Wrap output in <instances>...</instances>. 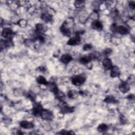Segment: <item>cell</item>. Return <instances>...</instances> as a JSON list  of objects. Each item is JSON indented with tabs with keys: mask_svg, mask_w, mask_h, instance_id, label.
Wrapping results in <instances>:
<instances>
[{
	"mask_svg": "<svg viewBox=\"0 0 135 135\" xmlns=\"http://www.w3.org/2000/svg\"><path fill=\"white\" fill-rule=\"evenodd\" d=\"M90 59L88 57H82L81 59H80V62L82 63V64H87L88 62H89L90 61Z\"/></svg>",
	"mask_w": 135,
	"mask_h": 135,
	"instance_id": "cell-23",
	"label": "cell"
},
{
	"mask_svg": "<svg viewBox=\"0 0 135 135\" xmlns=\"http://www.w3.org/2000/svg\"><path fill=\"white\" fill-rule=\"evenodd\" d=\"M20 126L24 129H31L34 127V125L31 122L27 121H22L20 123Z\"/></svg>",
	"mask_w": 135,
	"mask_h": 135,
	"instance_id": "cell-8",
	"label": "cell"
},
{
	"mask_svg": "<svg viewBox=\"0 0 135 135\" xmlns=\"http://www.w3.org/2000/svg\"><path fill=\"white\" fill-rule=\"evenodd\" d=\"M119 88L121 92L125 94L129 90L130 86L127 82H123L120 85Z\"/></svg>",
	"mask_w": 135,
	"mask_h": 135,
	"instance_id": "cell-4",
	"label": "cell"
},
{
	"mask_svg": "<svg viewBox=\"0 0 135 135\" xmlns=\"http://www.w3.org/2000/svg\"><path fill=\"white\" fill-rule=\"evenodd\" d=\"M111 71L110 76L111 77H113V78H116V77H117L119 76L120 70H119V69L118 68V67L114 66L112 67V68H111Z\"/></svg>",
	"mask_w": 135,
	"mask_h": 135,
	"instance_id": "cell-11",
	"label": "cell"
},
{
	"mask_svg": "<svg viewBox=\"0 0 135 135\" xmlns=\"http://www.w3.org/2000/svg\"><path fill=\"white\" fill-rule=\"evenodd\" d=\"M74 21L72 18H69L68 19L65 21L63 23L62 26L65 27V28H67L68 29H69L70 28L72 27V26L73 25Z\"/></svg>",
	"mask_w": 135,
	"mask_h": 135,
	"instance_id": "cell-9",
	"label": "cell"
},
{
	"mask_svg": "<svg viewBox=\"0 0 135 135\" xmlns=\"http://www.w3.org/2000/svg\"><path fill=\"white\" fill-rule=\"evenodd\" d=\"M13 34V31L11 29L5 28L4 29L2 32V35L4 38H10Z\"/></svg>",
	"mask_w": 135,
	"mask_h": 135,
	"instance_id": "cell-14",
	"label": "cell"
},
{
	"mask_svg": "<svg viewBox=\"0 0 135 135\" xmlns=\"http://www.w3.org/2000/svg\"><path fill=\"white\" fill-rule=\"evenodd\" d=\"M43 110V108L40 105L38 104H36L34 105L33 106V114L35 116H37L41 115V113L42 112V111Z\"/></svg>",
	"mask_w": 135,
	"mask_h": 135,
	"instance_id": "cell-7",
	"label": "cell"
},
{
	"mask_svg": "<svg viewBox=\"0 0 135 135\" xmlns=\"http://www.w3.org/2000/svg\"><path fill=\"white\" fill-rule=\"evenodd\" d=\"M115 32H117L118 33H120V34L122 35H125L127 34L129 32V31L127 27L124 26H118L116 27V29Z\"/></svg>",
	"mask_w": 135,
	"mask_h": 135,
	"instance_id": "cell-6",
	"label": "cell"
},
{
	"mask_svg": "<svg viewBox=\"0 0 135 135\" xmlns=\"http://www.w3.org/2000/svg\"><path fill=\"white\" fill-rule=\"evenodd\" d=\"M91 48H92V46L91 45H90L89 44H87L84 45V46H83V50H85V51H87V50L91 49Z\"/></svg>",
	"mask_w": 135,
	"mask_h": 135,
	"instance_id": "cell-25",
	"label": "cell"
},
{
	"mask_svg": "<svg viewBox=\"0 0 135 135\" xmlns=\"http://www.w3.org/2000/svg\"><path fill=\"white\" fill-rule=\"evenodd\" d=\"M72 60V57L69 54H64L62 55L61 58V61L62 62L67 64L70 62Z\"/></svg>",
	"mask_w": 135,
	"mask_h": 135,
	"instance_id": "cell-13",
	"label": "cell"
},
{
	"mask_svg": "<svg viewBox=\"0 0 135 135\" xmlns=\"http://www.w3.org/2000/svg\"><path fill=\"white\" fill-rule=\"evenodd\" d=\"M61 110L63 113H72L73 109L72 107H69L67 104L63 103V104L61 106Z\"/></svg>",
	"mask_w": 135,
	"mask_h": 135,
	"instance_id": "cell-12",
	"label": "cell"
},
{
	"mask_svg": "<svg viewBox=\"0 0 135 135\" xmlns=\"http://www.w3.org/2000/svg\"><path fill=\"white\" fill-rule=\"evenodd\" d=\"M40 116L43 119L46 120H51L53 118L52 113H51V111L45 109H43L41 113Z\"/></svg>",
	"mask_w": 135,
	"mask_h": 135,
	"instance_id": "cell-2",
	"label": "cell"
},
{
	"mask_svg": "<svg viewBox=\"0 0 135 135\" xmlns=\"http://www.w3.org/2000/svg\"><path fill=\"white\" fill-rule=\"evenodd\" d=\"M111 52H112V50H111V49H106L105 50L104 53H105V54H106L107 55H108L110 54Z\"/></svg>",
	"mask_w": 135,
	"mask_h": 135,
	"instance_id": "cell-26",
	"label": "cell"
},
{
	"mask_svg": "<svg viewBox=\"0 0 135 135\" xmlns=\"http://www.w3.org/2000/svg\"><path fill=\"white\" fill-rule=\"evenodd\" d=\"M19 24L21 26L24 27V26H26V23L25 21H24V20H21V21L19 22Z\"/></svg>",
	"mask_w": 135,
	"mask_h": 135,
	"instance_id": "cell-27",
	"label": "cell"
},
{
	"mask_svg": "<svg viewBox=\"0 0 135 135\" xmlns=\"http://www.w3.org/2000/svg\"><path fill=\"white\" fill-rule=\"evenodd\" d=\"M85 2L83 1H77L75 2V6L76 7L80 8L82 7L85 5Z\"/></svg>",
	"mask_w": 135,
	"mask_h": 135,
	"instance_id": "cell-24",
	"label": "cell"
},
{
	"mask_svg": "<svg viewBox=\"0 0 135 135\" xmlns=\"http://www.w3.org/2000/svg\"><path fill=\"white\" fill-rule=\"evenodd\" d=\"M92 27L93 29H94L95 30H102V23L100 22L98 20H95L94 21H93L92 23Z\"/></svg>",
	"mask_w": 135,
	"mask_h": 135,
	"instance_id": "cell-10",
	"label": "cell"
},
{
	"mask_svg": "<svg viewBox=\"0 0 135 135\" xmlns=\"http://www.w3.org/2000/svg\"><path fill=\"white\" fill-rule=\"evenodd\" d=\"M102 64H103L104 68L106 70H107L111 69L113 67L112 61H111V60L110 59L108 58H106L104 59L103 62H102Z\"/></svg>",
	"mask_w": 135,
	"mask_h": 135,
	"instance_id": "cell-5",
	"label": "cell"
},
{
	"mask_svg": "<svg viewBox=\"0 0 135 135\" xmlns=\"http://www.w3.org/2000/svg\"><path fill=\"white\" fill-rule=\"evenodd\" d=\"M79 93L76 90H71L68 92V96L69 98L70 99H75L78 97Z\"/></svg>",
	"mask_w": 135,
	"mask_h": 135,
	"instance_id": "cell-15",
	"label": "cell"
},
{
	"mask_svg": "<svg viewBox=\"0 0 135 135\" xmlns=\"http://www.w3.org/2000/svg\"><path fill=\"white\" fill-rule=\"evenodd\" d=\"M129 7L131 8L133 10L135 8V3L134 2H131L129 3Z\"/></svg>",
	"mask_w": 135,
	"mask_h": 135,
	"instance_id": "cell-28",
	"label": "cell"
},
{
	"mask_svg": "<svg viewBox=\"0 0 135 135\" xmlns=\"http://www.w3.org/2000/svg\"><path fill=\"white\" fill-rule=\"evenodd\" d=\"M86 81V78L85 75L81 74V75L77 76L72 79V83L75 86H80L83 84Z\"/></svg>",
	"mask_w": 135,
	"mask_h": 135,
	"instance_id": "cell-1",
	"label": "cell"
},
{
	"mask_svg": "<svg viewBox=\"0 0 135 135\" xmlns=\"http://www.w3.org/2000/svg\"><path fill=\"white\" fill-rule=\"evenodd\" d=\"M36 81L38 83H39V84H41V85H48V82L46 81V79L43 77L41 76L37 78Z\"/></svg>",
	"mask_w": 135,
	"mask_h": 135,
	"instance_id": "cell-16",
	"label": "cell"
},
{
	"mask_svg": "<svg viewBox=\"0 0 135 135\" xmlns=\"http://www.w3.org/2000/svg\"><path fill=\"white\" fill-rule=\"evenodd\" d=\"M97 129L99 132L103 133L107 131V130L108 129V126L106 124H101L99 126Z\"/></svg>",
	"mask_w": 135,
	"mask_h": 135,
	"instance_id": "cell-18",
	"label": "cell"
},
{
	"mask_svg": "<svg viewBox=\"0 0 135 135\" xmlns=\"http://www.w3.org/2000/svg\"><path fill=\"white\" fill-rule=\"evenodd\" d=\"M88 17H89V16L88 15L87 12H83V13L81 14V15H80V17H79V20H80L82 23H84L87 20Z\"/></svg>",
	"mask_w": 135,
	"mask_h": 135,
	"instance_id": "cell-17",
	"label": "cell"
},
{
	"mask_svg": "<svg viewBox=\"0 0 135 135\" xmlns=\"http://www.w3.org/2000/svg\"><path fill=\"white\" fill-rule=\"evenodd\" d=\"M105 102H107V103H115L116 100L113 96H109L106 97V98L105 100Z\"/></svg>",
	"mask_w": 135,
	"mask_h": 135,
	"instance_id": "cell-20",
	"label": "cell"
},
{
	"mask_svg": "<svg viewBox=\"0 0 135 135\" xmlns=\"http://www.w3.org/2000/svg\"><path fill=\"white\" fill-rule=\"evenodd\" d=\"M42 19L44 20L45 22H49L51 21V19H52V17H51V15L48 14H43L42 15Z\"/></svg>",
	"mask_w": 135,
	"mask_h": 135,
	"instance_id": "cell-21",
	"label": "cell"
},
{
	"mask_svg": "<svg viewBox=\"0 0 135 135\" xmlns=\"http://www.w3.org/2000/svg\"><path fill=\"white\" fill-rule=\"evenodd\" d=\"M80 36L78 35H76V36H74L73 38H71L68 41L67 44L70 45H75L77 44H78L80 42Z\"/></svg>",
	"mask_w": 135,
	"mask_h": 135,
	"instance_id": "cell-3",
	"label": "cell"
},
{
	"mask_svg": "<svg viewBox=\"0 0 135 135\" xmlns=\"http://www.w3.org/2000/svg\"><path fill=\"white\" fill-rule=\"evenodd\" d=\"M61 31L62 33H63V34H64V35H66L67 36H69L71 34V32L70 31L69 29H68L67 28H65V27L61 26Z\"/></svg>",
	"mask_w": 135,
	"mask_h": 135,
	"instance_id": "cell-19",
	"label": "cell"
},
{
	"mask_svg": "<svg viewBox=\"0 0 135 135\" xmlns=\"http://www.w3.org/2000/svg\"><path fill=\"white\" fill-rule=\"evenodd\" d=\"M36 30L37 32H38V33H43V32H44L45 31V29L44 27L43 26V25L41 24H39L36 26Z\"/></svg>",
	"mask_w": 135,
	"mask_h": 135,
	"instance_id": "cell-22",
	"label": "cell"
}]
</instances>
